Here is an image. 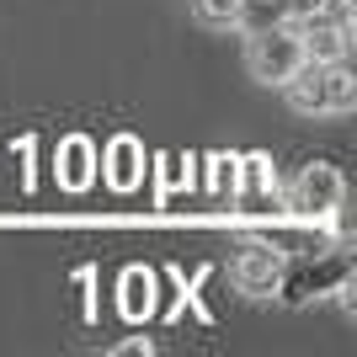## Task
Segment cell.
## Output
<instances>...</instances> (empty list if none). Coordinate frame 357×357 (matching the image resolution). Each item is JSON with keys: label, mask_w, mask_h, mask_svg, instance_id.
<instances>
[{"label": "cell", "mask_w": 357, "mask_h": 357, "mask_svg": "<svg viewBox=\"0 0 357 357\" xmlns=\"http://www.w3.org/2000/svg\"><path fill=\"white\" fill-rule=\"evenodd\" d=\"M283 251L272 245V240H251V245H240L235 256V267H229V278H235L240 294H251V298H272L278 288H283Z\"/></svg>", "instance_id": "277c9868"}, {"label": "cell", "mask_w": 357, "mask_h": 357, "mask_svg": "<svg viewBox=\"0 0 357 357\" xmlns=\"http://www.w3.org/2000/svg\"><path fill=\"white\" fill-rule=\"evenodd\" d=\"M245 6L251 0H192V16L208 32H235V27H245Z\"/></svg>", "instance_id": "9c48e42d"}, {"label": "cell", "mask_w": 357, "mask_h": 357, "mask_svg": "<svg viewBox=\"0 0 357 357\" xmlns=\"http://www.w3.org/2000/svg\"><path fill=\"white\" fill-rule=\"evenodd\" d=\"M294 27H298V43H304V59L310 64H336V59L352 54V27L336 22V16H326L320 6L294 16Z\"/></svg>", "instance_id": "5b68a950"}, {"label": "cell", "mask_w": 357, "mask_h": 357, "mask_svg": "<svg viewBox=\"0 0 357 357\" xmlns=\"http://www.w3.org/2000/svg\"><path fill=\"white\" fill-rule=\"evenodd\" d=\"M54 171H59V187L86 192L91 181H96V144L86 134H64L59 149H54Z\"/></svg>", "instance_id": "8992f818"}, {"label": "cell", "mask_w": 357, "mask_h": 357, "mask_svg": "<svg viewBox=\"0 0 357 357\" xmlns=\"http://www.w3.org/2000/svg\"><path fill=\"white\" fill-rule=\"evenodd\" d=\"M304 43H298V27L294 22H278V27H256L245 38V75L256 86H278L283 91L298 70H304Z\"/></svg>", "instance_id": "7a4b0ae2"}, {"label": "cell", "mask_w": 357, "mask_h": 357, "mask_svg": "<svg viewBox=\"0 0 357 357\" xmlns=\"http://www.w3.org/2000/svg\"><path fill=\"white\" fill-rule=\"evenodd\" d=\"M112 352H118V357H128V352H155V342H149V336H134V342H118V347H112Z\"/></svg>", "instance_id": "30bf717a"}, {"label": "cell", "mask_w": 357, "mask_h": 357, "mask_svg": "<svg viewBox=\"0 0 357 357\" xmlns=\"http://www.w3.org/2000/svg\"><path fill=\"white\" fill-rule=\"evenodd\" d=\"M347 203V176L331 160H310L288 181V208L294 219H336Z\"/></svg>", "instance_id": "3957f363"}, {"label": "cell", "mask_w": 357, "mask_h": 357, "mask_svg": "<svg viewBox=\"0 0 357 357\" xmlns=\"http://www.w3.org/2000/svg\"><path fill=\"white\" fill-rule=\"evenodd\" d=\"M288 107H294L298 118H347L357 107V80L347 70V59L336 64H304L283 86Z\"/></svg>", "instance_id": "6da1fadb"}, {"label": "cell", "mask_w": 357, "mask_h": 357, "mask_svg": "<svg viewBox=\"0 0 357 357\" xmlns=\"http://www.w3.org/2000/svg\"><path fill=\"white\" fill-rule=\"evenodd\" d=\"M118 310L128 314V320H149V310H155V272H149V267H128V272H123Z\"/></svg>", "instance_id": "ba28073f"}, {"label": "cell", "mask_w": 357, "mask_h": 357, "mask_svg": "<svg viewBox=\"0 0 357 357\" xmlns=\"http://www.w3.org/2000/svg\"><path fill=\"white\" fill-rule=\"evenodd\" d=\"M139 165H144V144L134 134H118L107 144V181L118 187V192H134L139 187Z\"/></svg>", "instance_id": "52a82bcc"}]
</instances>
